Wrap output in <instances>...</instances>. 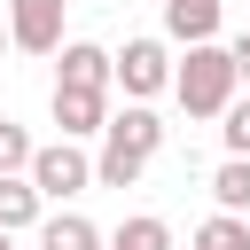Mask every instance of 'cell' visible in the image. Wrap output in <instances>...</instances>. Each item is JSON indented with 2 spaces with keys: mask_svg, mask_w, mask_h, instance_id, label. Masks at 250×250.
Returning <instances> with one entry per match:
<instances>
[{
  "mask_svg": "<svg viewBox=\"0 0 250 250\" xmlns=\"http://www.w3.org/2000/svg\"><path fill=\"white\" fill-rule=\"evenodd\" d=\"M102 148H94V188H133L141 172H148V156L164 148V117L148 109V102H125V109H109V125L94 133Z\"/></svg>",
  "mask_w": 250,
  "mask_h": 250,
  "instance_id": "cell-1",
  "label": "cell"
},
{
  "mask_svg": "<svg viewBox=\"0 0 250 250\" xmlns=\"http://www.w3.org/2000/svg\"><path fill=\"white\" fill-rule=\"evenodd\" d=\"M234 94H242V86H234V62H227L219 39H203V47H188V55L172 62V102H180L188 117H219Z\"/></svg>",
  "mask_w": 250,
  "mask_h": 250,
  "instance_id": "cell-2",
  "label": "cell"
},
{
  "mask_svg": "<svg viewBox=\"0 0 250 250\" xmlns=\"http://www.w3.org/2000/svg\"><path fill=\"white\" fill-rule=\"evenodd\" d=\"M23 180H31L39 203H70V195L94 188V156H86V141H47V148H31Z\"/></svg>",
  "mask_w": 250,
  "mask_h": 250,
  "instance_id": "cell-3",
  "label": "cell"
},
{
  "mask_svg": "<svg viewBox=\"0 0 250 250\" xmlns=\"http://www.w3.org/2000/svg\"><path fill=\"white\" fill-rule=\"evenodd\" d=\"M109 86H125V102H156V94L172 86V47H164L156 31L125 39V47L109 55Z\"/></svg>",
  "mask_w": 250,
  "mask_h": 250,
  "instance_id": "cell-4",
  "label": "cell"
},
{
  "mask_svg": "<svg viewBox=\"0 0 250 250\" xmlns=\"http://www.w3.org/2000/svg\"><path fill=\"white\" fill-rule=\"evenodd\" d=\"M62 8L70 0H8V47L16 55H55L62 47Z\"/></svg>",
  "mask_w": 250,
  "mask_h": 250,
  "instance_id": "cell-5",
  "label": "cell"
},
{
  "mask_svg": "<svg viewBox=\"0 0 250 250\" xmlns=\"http://www.w3.org/2000/svg\"><path fill=\"white\" fill-rule=\"evenodd\" d=\"M47 109H55L62 141H94V133L109 125V109H117V102H109V94H86V86H55V102H47Z\"/></svg>",
  "mask_w": 250,
  "mask_h": 250,
  "instance_id": "cell-6",
  "label": "cell"
},
{
  "mask_svg": "<svg viewBox=\"0 0 250 250\" xmlns=\"http://www.w3.org/2000/svg\"><path fill=\"white\" fill-rule=\"evenodd\" d=\"M55 55H62V62H55V86H86V94H109V47H94V39H62Z\"/></svg>",
  "mask_w": 250,
  "mask_h": 250,
  "instance_id": "cell-7",
  "label": "cell"
},
{
  "mask_svg": "<svg viewBox=\"0 0 250 250\" xmlns=\"http://www.w3.org/2000/svg\"><path fill=\"white\" fill-rule=\"evenodd\" d=\"M219 16H227V0H164V39L203 47V39H219Z\"/></svg>",
  "mask_w": 250,
  "mask_h": 250,
  "instance_id": "cell-8",
  "label": "cell"
},
{
  "mask_svg": "<svg viewBox=\"0 0 250 250\" xmlns=\"http://www.w3.org/2000/svg\"><path fill=\"white\" fill-rule=\"evenodd\" d=\"M47 219V203L31 195V180L23 172H0V234H31Z\"/></svg>",
  "mask_w": 250,
  "mask_h": 250,
  "instance_id": "cell-9",
  "label": "cell"
},
{
  "mask_svg": "<svg viewBox=\"0 0 250 250\" xmlns=\"http://www.w3.org/2000/svg\"><path fill=\"white\" fill-rule=\"evenodd\" d=\"M109 234L86 219V211H47L39 219V250H102Z\"/></svg>",
  "mask_w": 250,
  "mask_h": 250,
  "instance_id": "cell-10",
  "label": "cell"
},
{
  "mask_svg": "<svg viewBox=\"0 0 250 250\" xmlns=\"http://www.w3.org/2000/svg\"><path fill=\"white\" fill-rule=\"evenodd\" d=\"M211 203L234 211V219H250V156H227V164L211 172Z\"/></svg>",
  "mask_w": 250,
  "mask_h": 250,
  "instance_id": "cell-11",
  "label": "cell"
},
{
  "mask_svg": "<svg viewBox=\"0 0 250 250\" xmlns=\"http://www.w3.org/2000/svg\"><path fill=\"white\" fill-rule=\"evenodd\" d=\"M109 250H172V227H164L156 211H133V219L109 234Z\"/></svg>",
  "mask_w": 250,
  "mask_h": 250,
  "instance_id": "cell-12",
  "label": "cell"
},
{
  "mask_svg": "<svg viewBox=\"0 0 250 250\" xmlns=\"http://www.w3.org/2000/svg\"><path fill=\"white\" fill-rule=\"evenodd\" d=\"M188 250H250V219H234V211H211L203 227H195V242Z\"/></svg>",
  "mask_w": 250,
  "mask_h": 250,
  "instance_id": "cell-13",
  "label": "cell"
},
{
  "mask_svg": "<svg viewBox=\"0 0 250 250\" xmlns=\"http://www.w3.org/2000/svg\"><path fill=\"white\" fill-rule=\"evenodd\" d=\"M219 141H227V156H250V94H234L219 109Z\"/></svg>",
  "mask_w": 250,
  "mask_h": 250,
  "instance_id": "cell-14",
  "label": "cell"
},
{
  "mask_svg": "<svg viewBox=\"0 0 250 250\" xmlns=\"http://www.w3.org/2000/svg\"><path fill=\"white\" fill-rule=\"evenodd\" d=\"M31 148H39V141H31L16 117H0V172H23V164H31Z\"/></svg>",
  "mask_w": 250,
  "mask_h": 250,
  "instance_id": "cell-15",
  "label": "cell"
},
{
  "mask_svg": "<svg viewBox=\"0 0 250 250\" xmlns=\"http://www.w3.org/2000/svg\"><path fill=\"white\" fill-rule=\"evenodd\" d=\"M227 62H234V86H250V31L227 39Z\"/></svg>",
  "mask_w": 250,
  "mask_h": 250,
  "instance_id": "cell-16",
  "label": "cell"
},
{
  "mask_svg": "<svg viewBox=\"0 0 250 250\" xmlns=\"http://www.w3.org/2000/svg\"><path fill=\"white\" fill-rule=\"evenodd\" d=\"M0 55H8V23H0Z\"/></svg>",
  "mask_w": 250,
  "mask_h": 250,
  "instance_id": "cell-17",
  "label": "cell"
},
{
  "mask_svg": "<svg viewBox=\"0 0 250 250\" xmlns=\"http://www.w3.org/2000/svg\"><path fill=\"white\" fill-rule=\"evenodd\" d=\"M0 250H16V234H0Z\"/></svg>",
  "mask_w": 250,
  "mask_h": 250,
  "instance_id": "cell-18",
  "label": "cell"
},
{
  "mask_svg": "<svg viewBox=\"0 0 250 250\" xmlns=\"http://www.w3.org/2000/svg\"><path fill=\"white\" fill-rule=\"evenodd\" d=\"M102 250H109V242H102Z\"/></svg>",
  "mask_w": 250,
  "mask_h": 250,
  "instance_id": "cell-19",
  "label": "cell"
}]
</instances>
